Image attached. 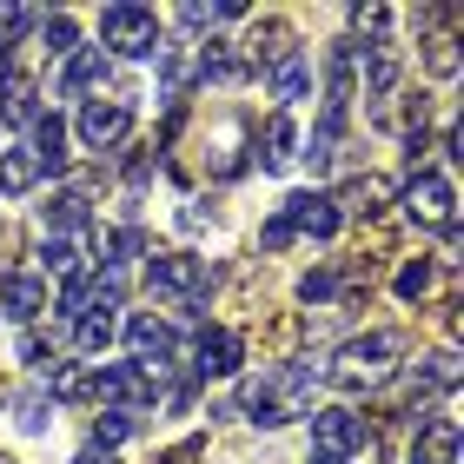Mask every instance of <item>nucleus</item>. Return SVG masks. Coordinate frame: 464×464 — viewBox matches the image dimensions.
Segmentation results:
<instances>
[{
    "instance_id": "obj_1",
    "label": "nucleus",
    "mask_w": 464,
    "mask_h": 464,
    "mask_svg": "<svg viewBox=\"0 0 464 464\" xmlns=\"http://www.w3.org/2000/svg\"><path fill=\"white\" fill-rule=\"evenodd\" d=\"M239 405H246L252 425L279 431V425H292V418H305L312 372L305 365H259V378H246V385H239Z\"/></svg>"
},
{
    "instance_id": "obj_2",
    "label": "nucleus",
    "mask_w": 464,
    "mask_h": 464,
    "mask_svg": "<svg viewBox=\"0 0 464 464\" xmlns=\"http://www.w3.org/2000/svg\"><path fill=\"white\" fill-rule=\"evenodd\" d=\"M398 352H405L398 332H365V339L339 345V358H332V385H339V392H372V385H385Z\"/></svg>"
},
{
    "instance_id": "obj_3",
    "label": "nucleus",
    "mask_w": 464,
    "mask_h": 464,
    "mask_svg": "<svg viewBox=\"0 0 464 464\" xmlns=\"http://www.w3.org/2000/svg\"><path fill=\"white\" fill-rule=\"evenodd\" d=\"M146 292L179 312H199V292H206V259L193 252H153L146 259Z\"/></svg>"
},
{
    "instance_id": "obj_4",
    "label": "nucleus",
    "mask_w": 464,
    "mask_h": 464,
    "mask_svg": "<svg viewBox=\"0 0 464 464\" xmlns=\"http://www.w3.org/2000/svg\"><path fill=\"white\" fill-rule=\"evenodd\" d=\"M100 47L120 53V60L160 53V14H153V7H133V0H120V7L100 14Z\"/></svg>"
},
{
    "instance_id": "obj_5",
    "label": "nucleus",
    "mask_w": 464,
    "mask_h": 464,
    "mask_svg": "<svg viewBox=\"0 0 464 464\" xmlns=\"http://www.w3.org/2000/svg\"><path fill=\"white\" fill-rule=\"evenodd\" d=\"M398 206H405V219L418 232H451L458 226V193H451L445 173H411V186H405Z\"/></svg>"
},
{
    "instance_id": "obj_6",
    "label": "nucleus",
    "mask_w": 464,
    "mask_h": 464,
    "mask_svg": "<svg viewBox=\"0 0 464 464\" xmlns=\"http://www.w3.org/2000/svg\"><path fill=\"white\" fill-rule=\"evenodd\" d=\"M312 445H319V458L372 451V418H358L352 405H325V411H312Z\"/></svg>"
},
{
    "instance_id": "obj_7",
    "label": "nucleus",
    "mask_w": 464,
    "mask_h": 464,
    "mask_svg": "<svg viewBox=\"0 0 464 464\" xmlns=\"http://www.w3.org/2000/svg\"><path fill=\"white\" fill-rule=\"evenodd\" d=\"M73 133L87 140L93 153H113V146L133 133V107H126V100H87L80 120H73Z\"/></svg>"
},
{
    "instance_id": "obj_8",
    "label": "nucleus",
    "mask_w": 464,
    "mask_h": 464,
    "mask_svg": "<svg viewBox=\"0 0 464 464\" xmlns=\"http://www.w3.org/2000/svg\"><path fill=\"white\" fill-rule=\"evenodd\" d=\"M93 398H107V405L113 411H146V405H153V378H146L140 365H133V358H126V365H107V372H93Z\"/></svg>"
},
{
    "instance_id": "obj_9",
    "label": "nucleus",
    "mask_w": 464,
    "mask_h": 464,
    "mask_svg": "<svg viewBox=\"0 0 464 464\" xmlns=\"http://www.w3.org/2000/svg\"><path fill=\"white\" fill-rule=\"evenodd\" d=\"M126 345H133V365L153 378L166 358H173V325H166L160 312H133V319H126Z\"/></svg>"
},
{
    "instance_id": "obj_10",
    "label": "nucleus",
    "mask_w": 464,
    "mask_h": 464,
    "mask_svg": "<svg viewBox=\"0 0 464 464\" xmlns=\"http://www.w3.org/2000/svg\"><path fill=\"white\" fill-rule=\"evenodd\" d=\"M239 358H246V332L206 325L199 345H193V372H199V378H232V372H239Z\"/></svg>"
},
{
    "instance_id": "obj_11",
    "label": "nucleus",
    "mask_w": 464,
    "mask_h": 464,
    "mask_svg": "<svg viewBox=\"0 0 464 464\" xmlns=\"http://www.w3.org/2000/svg\"><path fill=\"white\" fill-rule=\"evenodd\" d=\"M392 206V179L385 173H358V179H345L339 193H332V213L339 219H378Z\"/></svg>"
},
{
    "instance_id": "obj_12",
    "label": "nucleus",
    "mask_w": 464,
    "mask_h": 464,
    "mask_svg": "<svg viewBox=\"0 0 464 464\" xmlns=\"http://www.w3.org/2000/svg\"><path fill=\"white\" fill-rule=\"evenodd\" d=\"M232 47H246V53H239L246 67H266V73H272V67H279V60L292 53V27H285L279 14H266V20H252V34H246V40H232Z\"/></svg>"
},
{
    "instance_id": "obj_13",
    "label": "nucleus",
    "mask_w": 464,
    "mask_h": 464,
    "mask_svg": "<svg viewBox=\"0 0 464 464\" xmlns=\"http://www.w3.org/2000/svg\"><path fill=\"white\" fill-rule=\"evenodd\" d=\"M279 219L292 226V239H299V232H312V239H332V232H339V213H332L325 193H292L279 206Z\"/></svg>"
},
{
    "instance_id": "obj_14",
    "label": "nucleus",
    "mask_w": 464,
    "mask_h": 464,
    "mask_svg": "<svg viewBox=\"0 0 464 464\" xmlns=\"http://www.w3.org/2000/svg\"><path fill=\"white\" fill-rule=\"evenodd\" d=\"M299 339H305V319H299V312H272V319L259 325V365H292Z\"/></svg>"
},
{
    "instance_id": "obj_15",
    "label": "nucleus",
    "mask_w": 464,
    "mask_h": 464,
    "mask_svg": "<svg viewBox=\"0 0 464 464\" xmlns=\"http://www.w3.org/2000/svg\"><path fill=\"white\" fill-rule=\"evenodd\" d=\"M27 153H34V166L60 173V166H67V120L60 113H34L27 120Z\"/></svg>"
},
{
    "instance_id": "obj_16",
    "label": "nucleus",
    "mask_w": 464,
    "mask_h": 464,
    "mask_svg": "<svg viewBox=\"0 0 464 464\" xmlns=\"http://www.w3.org/2000/svg\"><path fill=\"white\" fill-rule=\"evenodd\" d=\"M199 80V47L193 40H179V47H160V87H166V100L179 107V93Z\"/></svg>"
},
{
    "instance_id": "obj_17",
    "label": "nucleus",
    "mask_w": 464,
    "mask_h": 464,
    "mask_svg": "<svg viewBox=\"0 0 464 464\" xmlns=\"http://www.w3.org/2000/svg\"><path fill=\"white\" fill-rule=\"evenodd\" d=\"M47 226H53V239H87L93 213H87V199H80V193H53L47 199Z\"/></svg>"
},
{
    "instance_id": "obj_18",
    "label": "nucleus",
    "mask_w": 464,
    "mask_h": 464,
    "mask_svg": "<svg viewBox=\"0 0 464 464\" xmlns=\"http://www.w3.org/2000/svg\"><path fill=\"white\" fill-rule=\"evenodd\" d=\"M411 464H458V418H431V425H418V458Z\"/></svg>"
},
{
    "instance_id": "obj_19",
    "label": "nucleus",
    "mask_w": 464,
    "mask_h": 464,
    "mask_svg": "<svg viewBox=\"0 0 464 464\" xmlns=\"http://www.w3.org/2000/svg\"><path fill=\"white\" fill-rule=\"evenodd\" d=\"M259 146H266V166H272V173H279V166H292V160H299V153H292V146H299V126H292V113H272L266 120V133H259Z\"/></svg>"
},
{
    "instance_id": "obj_20",
    "label": "nucleus",
    "mask_w": 464,
    "mask_h": 464,
    "mask_svg": "<svg viewBox=\"0 0 464 464\" xmlns=\"http://www.w3.org/2000/svg\"><path fill=\"white\" fill-rule=\"evenodd\" d=\"M392 87H398V47H385V40H378V47H365V100H378V107H385Z\"/></svg>"
},
{
    "instance_id": "obj_21",
    "label": "nucleus",
    "mask_w": 464,
    "mask_h": 464,
    "mask_svg": "<svg viewBox=\"0 0 464 464\" xmlns=\"http://www.w3.org/2000/svg\"><path fill=\"white\" fill-rule=\"evenodd\" d=\"M0 305H7L14 319H34V312L47 305V285H40L34 272H7V285H0Z\"/></svg>"
},
{
    "instance_id": "obj_22",
    "label": "nucleus",
    "mask_w": 464,
    "mask_h": 464,
    "mask_svg": "<svg viewBox=\"0 0 464 464\" xmlns=\"http://www.w3.org/2000/svg\"><path fill=\"white\" fill-rule=\"evenodd\" d=\"M93 372L100 365H60L53 385H47V398H53V405H93Z\"/></svg>"
},
{
    "instance_id": "obj_23",
    "label": "nucleus",
    "mask_w": 464,
    "mask_h": 464,
    "mask_svg": "<svg viewBox=\"0 0 464 464\" xmlns=\"http://www.w3.org/2000/svg\"><path fill=\"white\" fill-rule=\"evenodd\" d=\"M107 80V53L100 47H80L73 60H67V73H60V93H87V87H100Z\"/></svg>"
},
{
    "instance_id": "obj_24",
    "label": "nucleus",
    "mask_w": 464,
    "mask_h": 464,
    "mask_svg": "<svg viewBox=\"0 0 464 464\" xmlns=\"http://www.w3.org/2000/svg\"><path fill=\"white\" fill-rule=\"evenodd\" d=\"M80 266H87V246L80 239H47L40 246V272H53V279H80Z\"/></svg>"
},
{
    "instance_id": "obj_25",
    "label": "nucleus",
    "mask_w": 464,
    "mask_h": 464,
    "mask_svg": "<svg viewBox=\"0 0 464 464\" xmlns=\"http://www.w3.org/2000/svg\"><path fill=\"white\" fill-rule=\"evenodd\" d=\"M34 179H40V166H34V153L27 146H14V153H0V193H34Z\"/></svg>"
},
{
    "instance_id": "obj_26",
    "label": "nucleus",
    "mask_w": 464,
    "mask_h": 464,
    "mask_svg": "<svg viewBox=\"0 0 464 464\" xmlns=\"http://www.w3.org/2000/svg\"><path fill=\"white\" fill-rule=\"evenodd\" d=\"M305 87H312L305 53H285L279 67H272V100H305Z\"/></svg>"
},
{
    "instance_id": "obj_27",
    "label": "nucleus",
    "mask_w": 464,
    "mask_h": 464,
    "mask_svg": "<svg viewBox=\"0 0 464 464\" xmlns=\"http://www.w3.org/2000/svg\"><path fill=\"white\" fill-rule=\"evenodd\" d=\"M113 332H120V319H113L107 305H87V312H80V352H107Z\"/></svg>"
},
{
    "instance_id": "obj_28",
    "label": "nucleus",
    "mask_w": 464,
    "mask_h": 464,
    "mask_svg": "<svg viewBox=\"0 0 464 464\" xmlns=\"http://www.w3.org/2000/svg\"><path fill=\"white\" fill-rule=\"evenodd\" d=\"M425 67H431L438 80H458L464 60H458V34H451V27H438V34L425 40Z\"/></svg>"
},
{
    "instance_id": "obj_29",
    "label": "nucleus",
    "mask_w": 464,
    "mask_h": 464,
    "mask_svg": "<svg viewBox=\"0 0 464 464\" xmlns=\"http://www.w3.org/2000/svg\"><path fill=\"white\" fill-rule=\"evenodd\" d=\"M239 146H246V126L232 120L226 133L213 140V173H219V179H232V173H239V166H246V153H239Z\"/></svg>"
},
{
    "instance_id": "obj_30",
    "label": "nucleus",
    "mask_w": 464,
    "mask_h": 464,
    "mask_svg": "<svg viewBox=\"0 0 464 464\" xmlns=\"http://www.w3.org/2000/svg\"><path fill=\"white\" fill-rule=\"evenodd\" d=\"M20 120H34V80H7V93H0V126Z\"/></svg>"
},
{
    "instance_id": "obj_31",
    "label": "nucleus",
    "mask_w": 464,
    "mask_h": 464,
    "mask_svg": "<svg viewBox=\"0 0 464 464\" xmlns=\"http://www.w3.org/2000/svg\"><path fill=\"white\" fill-rule=\"evenodd\" d=\"M425 292H431V259H405V266H398V299L418 305Z\"/></svg>"
},
{
    "instance_id": "obj_32",
    "label": "nucleus",
    "mask_w": 464,
    "mask_h": 464,
    "mask_svg": "<svg viewBox=\"0 0 464 464\" xmlns=\"http://www.w3.org/2000/svg\"><path fill=\"white\" fill-rule=\"evenodd\" d=\"M40 40H47V53H73V40H80L73 14H40Z\"/></svg>"
},
{
    "instance_id": "obj_33",
    "label": "nucleus",
    "mask_w": 464,
    "mask_h": 464,
    "mask_svg": "<svg viewBox=\"0 0 464 464\" xmlns=\"http://www.w3.org/2000/svg\"><path fill=\"white\" fill-rule=\"evenodd\" d=\"M133 425H140L133 411H100V418H93V445H107V451H113L120 438H133Z\"/></svg>"
},
{
    "instance_id": "obj_34",
    "label": "nucleus",
    "mask_w": 464,
    "mask_h": 464,
    "mask_svg": "<svg viewBox=\"0 0 464 464\" xmlns=\"http://www.w3.org/2000/svg\"><path fill=\"white\" fill-rule=\"evenodd\" d=\"M40 27V7H0V47H14V40H27Z\"/></svg>"
},
{
    "instance_id": "obj_35",
    "label": "nucleus",
    "mask_w": 464,
    "mask_h": 464,
    "mask_svg": "<svg viewBox=\"0 0 464 464\" xmlns=\"http://www.w3.org/2000/svg\"><path fill=\"white\" fill-rule=\"evenodd\" d=\"M47 405H53L47 392H20V398H14V418H20L27 431H47Z\"/></svg>"
},
{
    "instance_id": "obj_36",
    "label": "nucleus",
    "mask_w": 464,
    "mask_h": 464,
    "mask_svg": "<svg viewBox=\"0 0 464 464\" xmlns=\"http://www.w3.org/2000/svg\"><path fill=\"white\" fill-rule=\"evenodd\" d=\"M20 358L47 372V365H53V339H47V332H40V325H27V332H20Z\"/></svg>"
},
{
    "instance_id": "obj_37",
    "label": "nucleus",
    "mask_w": 464,
    "mask_h": 464,
    "mask_svg": "<svg viewBox=\"0 0 464 464\" xmlns=\"http://www.w3.org/2000/svg\"><path fill=\"white\" fill-rule=\"evenodd\" d=\"M285 246H292V226H285L279 213H272V219L259 226V252H285Z\"/></svg>"
},
{
    "instance_id": "obj_38",
    "label": "nucleus",
    "mask_w": 464,
    "mask_h": 464,
    "mask_svg": "<svg viewBox=\"0 0 464 464\" xmlns=\"http://www.w3.org/2000/svg\"><path fill=\"white\" fill-rule=\"evenodd\" d=\"M339 292V272H305L299 279V299H332Z\"/></svg>"
},
{
    "instance_id": "obj_39",
    "label": "nucleus",
    "mask_w": 464,
    "mask_h": 464,
    "mask_svg": "<svg viewBox=\"0 0 464 464\" xmlns=\"http://www.w3.org/2000/svg\"><path fill=\"white\" fill-rule=\"evenodd\" d=\"M352 27H358V34H385L392 14H385V7H352Z\"/></svg>"
},
{
    "instance_id": "obj_40",
    "label": "nucleus",
    "mask_w": 464,
    "mask_h": 464,
    "mask_svg": "<svg viewBox=\"0 0 464 464\" xmlns=\"http://www.w3.org/2000/svg\"><path fill=\"white\" fill-rule=\"evenodd\" d=\"M199 458H206V445H199V438H186V445H173V451L153 458V464H199Z\"/></svg>"
},
{
    "instance_id": "obj_41",
    "label": "nucleus",
    "mask_w": 464,
    "mask_h": 464,
    "mask_svg": "<svg viewBox=\"0 0 464 464\" xmlns=\"http://www.w3.org/2000/svg\"><path fill=\"white\" fill-rule=\"evenodd\" d=\"M113 252H120V259H133V252H146V239H140L133 226H126V232H113Z\"/></svg>"
},
{
    "instance_id": "obj_42",
    "label": "nucleus",
    "mask_w": 464,
    "mask_h": 464,
    "mask_svg": "<svg viewBox=\"0 0 464 464\" xmlns=\"http://www.w3.org/2000/svg\"><path fill=\"white\" fill-rule=\"evenodd\" d=\"M73 464H120V458H113V451H107V445H87V451H80V458H73Z\"/></svg>"
},
{
    "instance_id": "obj_43",
    "label": "nucleus",
    "mask_w": 464,
    "mask_h": 464,
    "mask_svg": "<svg viewBox=\"0 0 464 464\" xmlns=\"http://www.w3.org/2000/svg\"><path fill=\"white\" fill-rule=\"evenodd\" d=\"M0 87H7V47H0Z\"/></svg>"
},
{
    "instance_id": "obj_44",
    "label": "nucleus",
    "mask_w": 464,
    "mask_h": 464,
    "mask_svg": "<svg viewBox=\"0 0 464 464\" xmlns=\"http://www.w3.org/2000/svg\"><path fill=\"white\" fill-rule=\"evenodd\" d=\"M312 464H352V458H312Z\"/></svg>"
},
{
    "instance_id": "obj_45",
    "label": "nucleus",
    "mask_w": 464,
    "mask_h": 464,
    "mask_svg": "<svg viewBox=\"0 0 464 464\" xmlns=\"http://www.w3.org/2000/svg\"><path fill=\"white\" fill-rule=\"evenodd\" d=\"M0 398H7V378H0Z\"/></svg>"
},
{
    "instance_id": "obj_46",
    "label": "nucleus",
    "mask_w": 464,
    "mask_h": 464,
    "mask_svg": "<svg viewBox=\"0 0 464 464\" xmlns=\"http://www.w3.org/2000/svg\"><path fill=\"white\" fill-rule=\"evenodd\" d=\"M0 464H14V458H7V451H0Z\"/></svg>"
}]
</instances>
